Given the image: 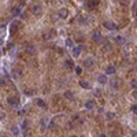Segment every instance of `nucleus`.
I'll use <instances>...</instances> for the list:
<instances>
[{
  "label": "nucleus",
  "mask_w": 137,
  "mask_h": 137,
  "mask_svg": "<svg viewBox=\"0 0 137 137\" xmlns=\"http://www.w3.org/2000/svg\"><path fill=\"white\" fill-rule=\"evenodd\" d=\"M13 133H14L15 136L18 134V127H17V126H14V127H13Z\"/></svg>",
  "instance_id": "28"
},
{
  "label": "nucleus",
  "mask_w": 137,
  "mask_h": 137,
  "mask_svg": "<svg viewBox=\"0 0 137 137\" xmlns=\"http://www.w3.org/2000/svg\"><path fill=\"white\" fill-rule=\"evenodd\" d=\"M4 118H6V112L0 110V121H3V119H4Z\"/></svg>",
  "instance_id": "27"
},
{
  "label": "nucleus",
  "mask_w": 137,
  "mask_h": 137,
  "mask_svg": "<svg viewBox=\"0 0 137 137\" xmlns=\"http://www.w3.org/2000/svg\"><path fill=\"white\" fill-rule=\"evenodd\" d=\"M0 137H4V136H0Z\"/></svg>",
  "instance_id": "36"
},
{
  "label": "nucleus",
  "mask_w": 137,
  "mask_h": 137,
  "mask_svg": "<svg viewBox=\"0 0 137 137\" xmlns=\"http://www.w3.org/2000/svg\"><path fill=\"white\" fill-rule=\"evenodd\" d=\"M0 86H4V80L3 78H0Z\"/></svg>",
  "instance_id": "30"
},
{
  "label": "nucleus",
  "mask_w": 137,
  "mask_h": 137,
  "mask_svg": "<svg viewBox=\"0 0 137 137\" xmlns=\"http://www.w3.org/2000/svg\"><path fill=\"white\" fill-rule=\"evenodd\" d=\"M115 41L118 43L119 45H125V44H126V39H125V37H122V36H116L115 37Z\"/></svg>",
  "instance_id": "13"
},
{
  "label": "nucleus",
  "mask_w": 137,
  "mask_h": 137,
  "mask_svg": "<svg viewBox=\"0 0 137 137\" xmlns=\"http://www.w3.org/2000/svg\"><path fill=\"white\" fill-rule=\"evenodd\" d=\"M116 73V69L114 67V66H107L106 67V74L107 75H114Z\"/></svg>",
  "instance_id": "11"
},
{
  "label": "nucleus",
  "mask_w": 137,
  "mask_h": 137,
  "mask_svg": "<svg viewBox=\"0 0 137 137\" xmlns=\"http://www.w3.org/2000/svg\"><path fill=\"white\" fill-rule=\"evenodd\" d=\"M100 93H101V92L97 89V91H95V96H96V95H97V96H100Z\"/></svg>",
  "instance_id": "31"
},
{
  "label": "nucleus",
  "mask_w": 137,
  "mask_h": 137,
  "mask_svg": "<svg viewBox=\"0 0 137 137\" xmlns=\"http://www.w3.org/2000/svg\"><path fill=\"white\" fill-rule=\"evenodd\" d=\"M63 96H65V99H67V100H74V93H73L71 91H66L65 93H63Z\"/></svg>",
  "instance_id": "12"
},
{
  "label": "nucleus",
  "mask_w": 137,
  "mask_h": 137,
  "mask_svg": "<svg viewBox=\"0 0 137 137\" xmlns=\"http://www.w3.org/2000/svg\"><path fill=\"white\" fill-rule=\"evenodd\" d=\"M95 101L93 100H88V101H85V108L86 110H92V108H95Z\"/></svg>",
  "instance_id": "14"
},
{
  "label": "nucleus",
  "mask_w": 137,
  "mask_h": 137,
  "mask_svg": "<svg viewBox=\"0 0 137 137\" xmlns=\"http://www.w3.org/2000/svg\"><path fill=\"white\" fill-rule=\"evenodd\" d=\"M81 51H82V47H81V45H78V47H73V52H71L73 56H74V58L80 56Z\"/></svg>",
  "instance_id": "7"
},
{
  "label": "nucleus",
  "mask_w": 137,
  "mask_h": 137,
  "mask_svg": "<svg viewBox=\"0 0 137 137\" xmlns=\"http://www.w3.org/2000/svg\"><path fill=\"white\" fill-rule=\"evenodd\" d=\"M93 65H95V59H93V58H86V59L84 60V66H85L86 69L93 67Z\"/></svg>",
  "instance_id": "4"
},
{
  "label": "nucleus",
  "mask_w": 137,
  "mask_h": 137,
  "mask_svg": "<svg viewBox=\"0 0 137 137\" xmlns=\"http://www.w3.org/2000/svg\"><path fill=\"white\" fill-rule=\"evenodd\" d=\"M119 84H121V81H119V80H116V78H115V80H112V81H111V86H112L114 89L119 88Z\"/></svg>",
  "instance_id": "18"
},
{
  "label": "nucleus",
  "mask_w": 137,
  "mask_h": 137,
  "mask_svg": "<svg viewBox=\"0 0 137 137\" xmlns=\"http://www.w3.org/2000/svg\"><path fill=\"white\" fill-rule=\"evenodd\" d=\"M30 11H32V14H33V15L39 17V15H41L43 8H41V6H40V4H34V6H32Z\"/></svg>",
  "instance_id": "2"
},
{
  "label": "nucleus",
  "mask_w": 137,
  "mask_h": 137,
  "mask_svg": "<svg viewBox=\"0 0 137 137\" xmlns=\"http://www.w3.org/2000/svg\"><path fill=\"white\" fill-rule=\"evenodd\" d=\"M19 13H21V8L19 7H14L13 8V15H19Z\"/></svg>",
  "instance_id": "22"
},
{
  "label": "nucleus",
  "mask_w": 137,
  "mask_h": 137,
  "mask_svg": "<svg viewBox=\"0 0 137 137\" xmlns=\"http://www.w3.org/2000/svg\"><path fill=\"white\" fill-rule=\"evenodd\" d=\"M134 97H136V99H137V91H136V92H134Z\"/></svg>",
  "instance_id": "34"
},
{
  "label": "nucleus",
  "mask_w": 137,
  "mask_h": 137,
  "mask_svg": "<svg viewBox=\"0 0 137 137\" xmlns=\"http://www.w3.org/2000/svg\"><path fill=\"white\" fill-rule=\"evenodd\" d=\"M67 15H69V11H67V8H60V10L58 11V17H59L60 19H65V18H67Z\"/></svg>",
  "instance_id": "5"
},
{
  "label": "nucleus",
  "mask_w": 137,
  "mask_h": 137,
  "mask_svg": "<svg viewBox=\"0 0 137 137\" xmlns=\"http://www.w3.org/2000/svg\"><path fill=\"white\" fill-rule=\"evenodd\" d=\"M103 26L107 29V30H116V25L112 23V22H104Z\"/></svg>",
  "instance_id": "8"
},
{
  "label": "nucleus",
  "mask_w": 137,
  "mask_h": 137,
  "mask_svg": "<svg viewBox=\"0 0 137 137\" xmlns=\"http://www.w3.org/2000/svg\"><path fill=\"white\" fill-rule=\"evenodd\" d=\"M7 104L10 107H18L19 106V99L18 97H15V96H10V97H7Z\"/></svg>",
  "instance_id": "1"
},
{
  "label": "nucleus",
  "mask_w": 137,
  "mask_h": 137,
  "mask_svg": "<svg viewBox=\"0 0 137 137\" xmlns=\"http://www.w3.org/2000/svg\"><path fill=\"white\" fill-rule=\"evenodd\" d=\"M65 67H66V69H74V63H73L71 59H67V60L65 62Z\"/></svg>",
  "instance_id": "15"
},
{
  "label": "nucleus",
  "mask_w": 137,
  "mask_h": 137,
  "mask_svg": "<svg viewBox=\"0 0 137 137\" xmlns=\"http://www.w3.org/2000/svg\"><path fill=\"white\" fill-rule=\"evenodd\" d=\"M36 106L40 107V108H43V110H47V103L43 99H36Z\"/></svg>",
  "instance_id": "10"
},
{
  "label": "nucleus",
  "mask_w": 137,
  "mask_h": 137,
  "mask_svg": "<svg viewBox=\"0 0 137 137\" xmlns=\"http://www.w3.org/2000/svg\"><path fill=\"white\" fill-rule=\"evenodd\" d=\"M34 51H36V49H34L33 45H28V47H26V52H28V54H34Z\"/></svg>",
  "instance_id": "20"
},
{
  "label": "nucleus",
  "mask_w": 137,
  "mask_h": 137,
  "mask_svg": "<svg viewBox=\"0 0 137 137\" xmlns=\"http://www.w3.org/2000/svg\"><path fill=\"white\" fill-rule=\"evenodd\" d=\"M66 44H67L69 47H71V44H73V43H71V40H70V39H67V41H66Z\"/></svg>",
  "instance_id": "29"
},
{
  "label": "nucleus",
  "mask_w": 137,
  "mask_h": 137,
  "mask_svg": "<svg viewBox=\"0 0 137 137\" xmlns=\"http://www.w3.org/2000/svg\"><path fill=\"white\" fill-rule=\"evenodd\" d=\"M71 137H77V136H71Z\"/></svg>",
  "instance_id": "35"
},
{
  "label": "nucleus",
  "mask_w": 137,
  "mask_h": 137,
  "mask_svg": "<svg viewBox=\"0 0 137 137\" xmlns=\"http://www.w3.org/2000/svg\"><path fill=\"white\" fill-rule=\"evenodd\" d=\"M99 137H107L106 134H100V136H99Z\"/></svg>",
  "instance_id": "33"
},
{
  "label": "nucleus",
  "mask_w": 137,
  "mask_h": 137,
  "mask_svg": "<svg viewBox=\"0 0 137 137\" xmlns=\"http://www.w3.org/2000/svg\"><path fill=\"white\" fill-rule=\"evenodd\" d=\"M54 32L52 30H48V32H45L44 34H43V40H44V41H48V40H51L52 37H54Z\"/></svg>",
  "instance_id": "9"
},
{
  "label": "nucleus",
  "mask_w": 137,
  "mask_h": 137,
  "mask_svg": "<svg viewBox=\"0 0 137 137\" xmlns=\"http://www.w3.org/2000/svg\"><path fill=\"white\" fill-rule=\"evenodd\" d=\"M74 70H75V73H77V74H81V73H82V69H81L80 66H75Z\"/></svg>",
  "instance_id": "25"
},
{
  "label": "nucleus",
  "mask_w": 137,
  "mask_h": 137,
  "mask_svg": "<svg viewBox=\"0 0 137 137\" xmlns=\"http://www.w3.org/2000/svg\"><path fill=\"white\" fill-rule=\"evenodd\" d=\"M13 75H14L15 78H19V77H21V70L14 69V70H13Z\"/></svg>",
  "instance_id": "21"
},
{
  "label": "nucleus",
  "mask_w": 137,
  "mask_h": 137,
  "mask_svg": "<svg viewBox=\"0 0 137 137\" xmlns=\"http://www.w3.org/2000/svg\"><path fill=\"white\" fill-rule=\"evenodd\" d=\"M130 111H132L133 114H136V115H137V104H133V106L130 107Z\"/></svg>",
  "instance_id": "23"
},
{
  "label": "nucleus",
  "mask_w": 137,
  "mask_h": 137,
  "mask_svg": "<svg viewBox=\"0 0 137 137\" xmlns=\"http://www.w3.org/2000/svg\"><path fill=\"white\" fill-rule=\"evenodd\" d=\"M18 26H19V23H18V22H14L13 25H11V28H10L11 33H15V32H17V29H18Z\"/></svg>",
  "instance_id": "19"
},
{
  "label": "nucleus",
  "mask_w": 137,
  "mask_h": 137,
  "mask_svg": "<svg viewBox=\"0 0 137 137\" xmlns=\"http://www.w3.org/2000/svg\"><path fill=\"white\" fill-rule=\"evenodd\" d=\"M101 39L103 37H101V33L99 30H95L92 33V41L93 43H101Z\"/></svg>",
  "instance_id": "3"
},
{
  "label": "nucleus",
  "mask_w": 137,
  "mask_h": 137,
  "mask_svg": "<svg viewBox=\"0 0 137 137\" xmlns=\"http://www.w3.org/2000/svg\"><path fill=\"white\" fill-rule=\"evenodd\" d=\"M130 85H132V88H133V89H137V81H136V80H133Z\"/></svg>",
  "instance_id": "26"
},
{
  "label": "nucleus",
  "mask_w": 137,
  "mask_h": 137,
  "mask_svg": "<svg viewBox=\"0 0 137 137\" xmlns=\"http://www.w3.org/2000/svg\"><path fill=\"white\" fill-rule=\"evenodd\" d=\"M114 118H115L114 112H107V119H114Z\"/></svg>",
  "instance_id": "24"
},
{
  "label": "nucleus",
  "mask_w": 137,
  "mask_h": 137,
  "mask_svg": "<svg viewBox=\"0 0 137 137\" xmlns=\"http://www.w3.org/2000/svg\"><path fill=\"white\" fill-rule=\"evenodd\" d=\"M133 137H137V132H133Z\"/></svg>",
  "instance_id": "32"
},
{
  "label": "nucleus",
  "mask_w": 137,
  "mask_h": 137,
  "mask_svg": "<svg viewBox=\"0 0 137 137\" xmlns=\"http://www.w3.org/2000/svg\"><path fill=\"white\" fill-rule=\"evenodd\" d=\"M80 86L84 89H91V85H89L88 81H80Z\"/></svg>",
  "instance_id": "16"
},
{
  "label": "nucleus",
  "mask_w": 137,
  "mask_h": 137,
  "mask_svg": "<svg viewBox=\"0 0 137 137\" xmlns=\"http://www.w3.org/2000/svg\"><path fill=\"white\" fill-rule=\"evenodd\" d=\"M97 81H99L100 84H107V77H106L104 74H100V75L97 77Z\"/></svg>",
  "instance_id": "17"
},
{
  "label": "nucleus",
  "mask_w": 137,
  "mask_h": 137,
  "mask_svg": "<svg viewBox=\"0 0 137 137\" xmlns=\"http://www.w3.org/2000/svg\"><path fill=\"white\" fill-rule=\"evenodd\" d=\"M97 2L99 0H88V2H86V8H88V10H93V8H96V4H97Z\"/></svg>",
  "instance_id": "6"
}]
</instances>
